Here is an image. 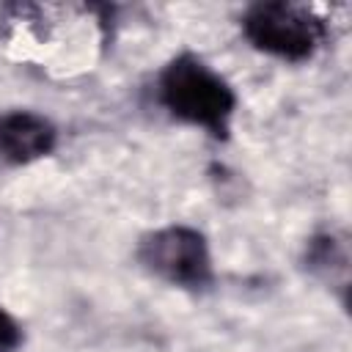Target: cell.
Returning <instances> with one entry per match:
<instances>
[{
	"label": "cell",
	"instance_id": "cell-2",
	"mask_svg": "<svg viewBox=\"0 0 352 352\" xmlns=\"http://www.w3.org/2000/svg\"><path fill=\"white\" fill-rule=\"evenodd\" d=\"M242 25L253 47L286 60L311 58L324 38V22L294 3H258L248 11Z\"/></svg>",
	"mask_w": 352,
	"mask_h": 352
},
{
	"label": "cell",
	"instance_id": "cell-3",
	"mask_svg": "<svg viewBox=\"0 0 352 352\" xmlns=\"http://www.w3.org/2000/svg\"><path fill=\"white\" fill-rule=\"evenodd\" d=\"M138 256L146 270L173 286L198 289L212 278L206 239L187 226H168L154 234H146L140 239Z\"/></svg>",
	"mask_w": 352,
	"mask_h": 352
},
{
	"label": "cell",
	"instance_id": "cell-6",
	"mask_svg": "<svg viewBox=\"0 0 352 352\" xmlns=\"http://www.w3.org/2000/svg\"><path fill=\"white\" fill-rule=\"evenodd\" d=\"M22 344V330L14 322V316L8 311L0 308V352H16V346Z\"/></svg>",
	"mask_w": 352,
	"mask_h": 352
},
{
	"label": "cell",
	"instance_id": "cell-4",
	"mask_svg": "<svg viewBox=\"0 0 352 352\" xmlns=\"http://www.w3.org/2000/svg\"><path fill=\"white\" fill-rule=\"evenodd\" d=\"M55 146V129L36 113H8L0 118V154L8 162H30L50 154Z\"/></svg>",
	"mask_w": 352,
	"mask_h": 352
},
{
	"label": "cell",
	"instance_id": "cell-5",
	"mask_svg": "<svg viewBox=\"0 0 352 352\" xmlns=\"http://www.w3.org/2000/svg\"><path fill=\"white\" fill-rule=\"evenodd\" d=\"M305 261H308V270L314 275H319L330 286H338L341 292H346L349 253H346V242L341 236H336V234H319V236H314L308 242Z\"/></svg>",
	"mask_w": 352,
	"mask_h": 352
},
{
	"label": "cell",
	"instance_id": "cell-1",
	"mask_svg": "<svg viewBox=\"0 0 352 352\" xmlns=\"http://www.w3.org/2000/svg\"><path fill=\"white\" fill-rule=\"evenodd\" d=\"M160 99L176 118L198 124L214 138H226L236 102L228 82L190 52L165 66L160 77Z\"/></svg>",
	"mask_w": 352,
	"mask_h": 352
}]
</instances>
